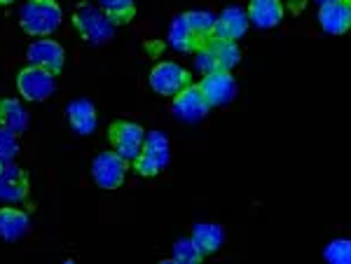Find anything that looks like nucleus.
Segmentation results:
<instances>
[{
	"label": "nucleus",
	"instance_id": "1",
	"mask_svg": "<svg viewBox=\"0 0 351 264\" xmlns=\"http://www.w3.org/2000/svg\"><path fill=\"white\" fill-rule=\"evenodd\" d=\"M61 19H64V14H61L56 0H28L19 14L21 28L33 38L52 36L54 31H59Z\"/></svg>",
	"mask_w": 351,
	"mask_h": 264
},
{
	"label": "nucleus",
	"instance_id": "2",
	"mask_svg": "<svg viewBox=\"0 0 351 264\" xmlns=\"http://www.w3.org/2000/svg\"><path fill=\"white\" fill-rule=\"evenodd\" d=\"M171 159V150H169V138L162 131H150L143 138V148L141 155L136 157L134 168L141 176H157L167 168Z\"/></svg>",
	"mask_w": 351,
	"mask_h": 264
},
{
	"label": "nucleus",
	"instance_id": "3",
	"mask_svg": "<svg viewBox=\"0 0 351 264\" xmlns=\"http://www.w3.org/2000/svg\"><path fill=\"white\" fill-rule=\"evenodd\" d=\"M73 26L89 44H104L115 36V24L106 16L104 10H96L92 5H82L73 14Z\"/></svg>",
	"mask_w": 351,
	"mask_h": 264
},
{
	"label": "nucleus",
	"instance_id": "4",
	"mask_svg": "<svg viewBox=\"0 0 351 264\" xmlns=\"http://www.w3.org/2000/svg\"><path fill=\"white\" fill-rule=\"evenodd\" d=\"M148 82L152 92H157L160 96H176L185 87H190V72L173 61H162L150 70Z\"/></svg>",
	"mask_w": 351,
	"mask_h": 264
},
{
	"label": "nucleus",
	"instance_id": "5",
	"mask_svg": "<svg viewBox=\"0 0 351 264\" xmlns=\"http://www.w3.org/2000/svg\"><path fill=\"white\" fill-rule=\"evenodd\" d=\"M54 72L38 68V66H28V68L19 70L16 75V89L26 101H33V103H40V101H47L54 94Z\"/></svg>",
	"mask_w": 351,
	"mask_h": 264
},
{
	"label": "nucleus",
	"instance_id": "6",
	"mask_svg": "<svg viewBox=\"0 0 351 264\" xmlns=\"http://www.w3.org/2000/svg\"><path fill=\"white\" fill-rule=\"evenodd\" d=\"M127 159H122L117 153H101L92 161V178L101 189H117L127 176Z\"/></svg>",
	"mask_w": 351,
	"mask_h": 264
},
{
	"label": "nucleus",
	"instance_id": "7",
	"mask_svg": "<svg viewBox=\"0 0 351 264\" xmlns=\"http://www.w3.org/2000/svg\"><path fill=\"white\" fill-rule=\"evenodd\" d=\"M143 138L145 131L134 122H115L110 127V143L112 150L127 161H136V157L141 155V148H143Z\"/></svg>",
	"mask_w": 351,
	"mask_h": 264
},
{
	"label": "nucleus",
	"instance_id": "8",
	"mask_svg": "<svg viewBox=\"0 0 351 264\" xmlns=\"http://www.w3.org/2000/svg\"><path fill=\"white\" fill-rule=\"evenodd\" d=\"M208 101L206 96L202 94L199 84H190V87H185L180 94H176L173 96V103H171V110L173 115L178 117L180 122H199L204 117L208 115Z\"/></svg>",
	"mask_w": 351,
	"mask_h": 264
},
{
	"label": "nucleus",
	"instance_id": "9",
	"mask_svg": "<svg viewBox=\"0 0 351 264\" xmlns=\"http://www.w3.org/2000/svg\"><path fill=\"white\" fill-rule=\"evenodd\" d=\"M199 89L206 96L208 105H228L237 94V82L230 75V70H213L202 77Z\"/></svg>",
	"mask_w": 351,
	"mask_h": 264
},
{
	"label": "nucleus",
	"instance_id": "10",
	"mask_svg": "<svg viewBox=\"0 0 351 264\" xmlns=\"http://www.w3.org/2000/svg\"><path fill=\"white\" fill-rule=\"evenodd\" d=\"M26 59L31 66H38V68H45L56 75L64 68V47L49 38H38L36 42L28 44Z\"/></svg>",
	"mask_w": 351,
	"mask_h": 264
},
{
	"label": "nucleus",
	"instance_id": "11",
	"mask_svg": "<svg viewBox=\"0 0 351 264\" xmlns=\"http://www.w3.org/2000/svg\"><path fill=\"white\" fill-rule=\"evenodd\" d=\"M28 196V178L19 166H0V201L5 204H21Z\"/></svg>",
	"mask_w": 351,
	"mask_h": 264
},
{
	"label": "nucleus",
	"instance_id": "12",
	"mask_svg": "<svg viewBox=\"0 0 351 264\" xmlns=\"http://www.w3.org/2000/svg\"><path fill=\"white\" fill-rule=\"evenodd\" d=\"M319 24L326 33H330V36H342V33H347V28L351 24V5L347 0L321 3Z\"/></svg>",
	"mask_w": 351,
	"mask_h": 264
},
{
	"label": "nucleus",
	"instance_id": "13",
	"mask_svg": "<svg viewBox=\"0 0 351 264\" xmlns=\"http://www.w3.org/2000/svg\"><path fill=\"white\" fill-rule=\"evenodd\" d=\"M248 14L239 8H228L216 16V24H213V38H223V40H237L243 33L248 31Z\"/></svg>",
	"mask_w": 351,
	"mask_h": 264
},
{
	"label": "nucleus",
	"instance_id": "14",
	"mask_svg": "<svg viewBox=\"0 0 351 264\" xmlns=\"http://www.w3.org/2000/svg\"><path fill=\"white\" fill-rule=\"evenodd\" d=\"M66 117H68V124L75 133L80 136H89L94 133L96 129V108L92 101H84V98H77V101H71L66 108Z\"/></svg>",
	"mask_w": 351,
	"mask_h": 264
},
{
	"label": "nucleus",
	"instance_id": "15",
	"mask_svg": "<svg viewBox=\"0 0 351 264\" xmlns=\"http://www.w3.org/2000/svg\"><path fill=\"white\" fill-rule=\"evenodd\" d=\"M246 14L253 26L274 28L284 19V5H281V0H251Z\"/></svg>",
	"mask_w": 351,
	"mask_h": 264
},
{
	"label": "nucleus",
	"instance_id": "16",
	"mask_svg": "<svg viewBox=\"0 0 351 264\" xmlns=\"http://www.w3.org/2000/svg\"><path fill=\"white\" fill-rule=\"evenodd\" d=\"M202 44L208 49V52H211L213 61H216V66H218V70H232L237 64H239L241 52H239V47H237L234 40H223V38L208 36Z\"/></svg>",
	"mask_w": 351,
	"mask_h": 264
},
{
	"label": "nucleus",
	"instance_id": "17",
	"mask_svg": "<svg viewBox=\"0 0 351 264\" xmlns=\"http://www.w3.org/2000/svg\"><path fill=\"white\" fill-rule=\"evenodd\" d=\"M192 241L195 246L202 250V255H211L216 252L220 246H223V239H225V232L220 224H213V222H202L192 229Z\"/></svg>",
	"mask_w": 351,
	"mask_h": 264
},
{
	"label": "nucleus",
	"instance_id": "18",
	"mask_svg": "<svg viewBox=\"0 0 351 264\" xmlns=\"http://www.w3.org/2000/svg\"><path fill=\"white\" fill-rule=\"evenodd\" d=\"M28 232V215L19 209H0V239L16 241Z\"/></svg>",
	"mask_w": 351,
	"mask_h": 264
},
{
	"label": "nucleus",
	"instance_id": "19",
	"mask_svg": "<svg viewBox=\"0 0 351 264\" xmlns=\"http://www.w3.org/2000/svg\"><path fill=\"white\" fill-rule=\"evenodd\" d=\"M0 127L12 129L14 133H24L28 127V115L24 105L16 98H5L0 101Z\"/></svg>",
	"mask_w": 351,
	"mask_h": 264
},
{
	"label": "nucleus",
	"instance_id": "20",
	"mask_svg": "<svg viewBox=\"0 0 351 264\" xmlns=\"http://www.w3.org/2000/svg\"><path fill=\"white\" fill-rule=\"evenodd\" d=\"M169 44L176 49V52H192V49L199 47L197 38L192 36V31L185 24V16L178 14L171 21V28H169Z\"/></svg>",
	"mask_w": 351,
	"mask_h": 264
},
{
	"label": "nucleus",
	"instance_id": "21",
	"mask_svg": "<svg viewBox=\"0 0 351 264\" xmlns=\"http://www.w3.org/2000/svg\"><path fill=\"white\" fill-rule=\"evenodd\" d=\"M183 16H185V24H188L192 36L197 38V42H199V44L213 33L216 14H211L208 10H192V12H185Z\"/></svg>",
	"mask_w": 351,
	"mask_h": 264
},
{
	"label": "nucleus",
	"instance_id": "22",
	"mask_svg": "<svg viewBox=\"0 0 351 264\" xmlns=\"http://www.w3.org/2000/svg\"><path fill=\"white\" fill-rule=\"evenodd\" d=\"M101 10L112 24H127L136 12L134 0H101Z\"/></svg>",
	"mask_w": 351,
	"mask_h": 264
},
{
	"label": "nucleus",
	"instance_id": "23",
	"mask_svg": "<svg viewBox=\"0 0 351 264\" xmlns=\"http://www.w3.org/2000/svg\"><path fill=\"white\" fill-rule=\"evenodd\" d=\"M16 155H19V133L8 127H0V166L12 164Z\"/></svg>",
	"mask_w": 351,
	"mask_h": 264
},
{
	"label": "nucleus",
	"instance_id": "24",
	"mask_svg": "<svg viewBox=\"0 0 351 264\" xmlns=\"http://www.w3.org/2000/svg\"><path fill=\"white\" fill-rule=\"evenodd\" d=\"M202 250L195 246L192 239H178L173 243V262L178 264H195L202 260Z\"/></svg>",
	"mask_w": 351,
	"mask_h": 264
},
{
	"label": "nucleus",
	"instance_id": "25",
	"mask_svg": "<svg viewBox=\"0 0 351 264\" xmlns=\"http://www.w3.org/2000/svg\"><path fill=\"white\" fill-rule=\"evenodd\" d=\"M326 260L330 264H349L351 260V243L349 239H335L326 246Z\"/></svg>",
	"mask_w": 351,
	"mask_h": 264
},
{
	"label": "nucleus",
	"instance_id": "26",
	"mask_svg": "<svg viewBox=\"0 0 351 264\" xmlns=\"http://www.w3.org/2000/svg\"><path fill=\"white\" fill-rule=\"evenodd\" d=\"M195 52H197V68H199L204 75H206V72L218 70V66H216V61H213L211 52H208V49L204 47V44H199V47H197Z\"/></svg>",
	"mask_w": 351,
	"mask_h": 264
},
{
	"label": "nucleus",
	"instance_id": "27",
	"mask_svg": "<svg viewBox=\"0 0 351 264\" xmlns=\"http://www.w3.org/2000/svg\"><path fill=\"white\" fill-rule=\"evenodd\" d=\"M10 3H14V0H0V5H10Z\"/></svg>",
	"mask_w": 351,
	"mask_h": 264
},
{
	"label": "nucleus",
	"instance_id": "28",
	"mask_svg": "<svg viewBox=\"0 0 351 264\" xmlns=\"http://www.w3.org/2000/svg\"><path fill=\"white\" fill-rule=\"evenodd\" d=\"M319 3H335V0H319ZM347 3H349V0H347Z\"/></svg>",
	"mask_w": 351,
	"mask_h": 264
}]
</instances>
